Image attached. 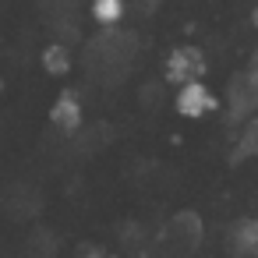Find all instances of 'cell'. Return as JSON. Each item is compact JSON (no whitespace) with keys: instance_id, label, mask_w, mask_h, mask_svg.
<instances>
[{"instance_id":"7","label":"cell","mask_w":258,"mask_h":258,"mask_svg":"<svg viewBox=\"0 0 258 258\" xmlns=\"http://www.w3.org/2000/svg\"><path fill=\"white\" fill-rule=\"evenodd\" d=\"M92 22H99V25H117L120 18H124V11H127V4L124 0H92Z\"/></svg>"},{"instance_id":"8","label":"cell","mask_w":258,"mask_h":258,"mask_svg":"<svg viewBox=\"0 0 258 258\" xmlns=\"http://www.w3.org/2000/svg\"><path fill=\"white\" fill-rule=\"evenodd\" d=\"M43 68H46V75H68L71 71V53L60 43H50L43 50Z\"/></svg>"},{"instance_id":"3","label":"cell","mask_w":258,"mask_h":258,"mask_svg":"<svg viewBox=\"0 0 258 258\" xmlns=\"http://www.w3.org/2000/svg\"><path fill=\"white\" fill-rule=\"evenodd\" d=\"M173 106H177L180 117L198 120V117H205V113L216 106V99H212V92H209V89L202 85V78H198V82H184V85H177Z\"/></svg>"},{"instance_id":"4","label":"cell","mask_w":258,"mask_h":258,"mask_svg":"<svg viewBox=\"0 0 258 258\" xmlns=\"http://www.w3.org/2000/svg\"><path fill=\"white\" fill-rule=\"evenodd\" d=\"M50 120H53V127H57V131L75 135V131L82 127V120H85L78 92H60V96L53 99V106H50Z\"/></svg>"},{"instance_id":"10","label":"cell","mask_w":258,"mask_h":258,"mask_svg":"<svg viewBox=\"0 0 258 258\" xmlns=\"http://www.w3.org/2000/svg\"><path fill=\"white\" fill-rule=\"evenodd\" d=\"M251 25H254V32H258V4L251 8Z\"/></svg>"},{"instance_id":"2","label":"cell","mask_w":258,"mask_h":258,"mask_svg":"<svg viewBox=\"0 0 258 258\" xmlns=\"http://www.w3.org/2000/svg\"><path fill=\"white\" fill-rule=\"evenodd\" d=\"M205 75V53L198 46H177L170 57H166V78L173 85H184V82H198Z\"/></svg>"},{"instance_id":"6","label":"cell","mask_w":258,"mask_h":258,"mask_svg":"<svg viewBox=\"0 0 258 258\" xmlns=\"http://www.w3.org/2000/svg\"><path fill=\"white\" fill-rule=\"evenodd\" d=\"M244 159H258V113H251L244 120L237 149H233V163H244Z\"/></svg>"},{"instance_id":"1","label":"cell","mask_w":258,"mask_h":258,"mask_svg":"<svg viewBox=\"0 0 258 258\" xmlns=\"http://www.w3.org/2000/svg\"><path fill=\"white\" fill-rule=\"evenodd\" d=\"M226 110L233 124H244L251 113H258V82L251 78V71H237L226 85Z\"/></svg>"},{"instance_id":"5","label":"cell","mask_w":258,"mask_h":258,"mask_svg":"<svg viewBox=\"0 0 258 258\" xmlns=\"http://www.w3.org/2000/svg\"><path fill=\"white\" fill-rule=\"evenodd\" d=\"M226 247L237 258H258V219H237L226 233Z\"/></svg>"},{"instance_id":"9","label":"cell","mask_w":258,"mask_h":258,"mask_svg":"<svg viewBox=\"0 0 258 258\" xmlns=\"http://www.w3.org/2000/svg\"><path fill=\"white\" fill-rule=\"evenodd\" d=\"M247 71H251V78H254V82H258V50H254V53H251V60H247Z\"/></svg>"},{"instance_id":"11","label":"cell","mask_w":258,"mask_h":258,"mask_svg":"<svg viewBox=\"0 0 258 258\" xmlns=\"http://www.w3.org/2000/svg\"><path fill=\"white\" fill-rule=\"evenodd\" d=\"M145 4H149V11H152V8H159V4H163V0H145Z\"/></svg>"}]
</instances>
